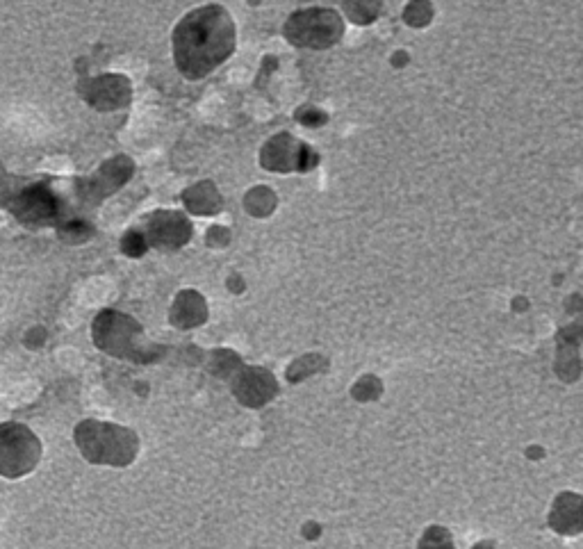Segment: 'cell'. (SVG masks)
<instances>
[{"instance_id": "cell-1", "label": "cell", "mask_w": 583, "mask_h": 549, "mask_svg": "<svg viewBox=\"0 0 583 549\" xmlns=\"http://www.w3.org/2000/svg\"><path fill=\"white\" fill-rule=\"evenodd\" d=\"M235 48V28L224 7L208 5L194 10L174 32V55L187 78H203L226 60Z\"/></svg>"}, {"instance_id": "cell-2", "label": "cell", "mask_w": 583, "mask_h": 549, "mask_svg": "<svg viewBox=\"0 0 583 549\" xmlns=\"http://www.w3.org/2000/svg\"><path fill=\"white\" fill-rule=\"evenodd\" d=\"M80 452L92 463L128 465L137 452V436L123 426L105 422H82L76 429Z\"/></svg>"}, {"instance_id": "cell-3", "label": "cell", "mask_w": 583, "mask_h": 549, "mask_svg": "<svg viewBox=\"0 0 583 549\" xmlns=\"http://www.w3.org/2000/svg\"><path fill=\"white\" fill-rule=\"evenodd\" d=\"M41 454L39 440L28 426L0 424V474L3 477H23L37 465Z\"/></svg>"}, {"instance_id": "cell-4", "label": "cell", "mask_w": 583, "mask_h": 549, "mask_svg": "<svg viewBox=\"0 0 583 549\" xmlns=\"http://www.w3.org/2000/svg\"><path fill=\"white\" fill-rule=\"evenodd\" d=\"M342 23L335 12L310 10L299 12L287 23V37L303 46H328L340 37Z\"/></svg>"}, {"instance_id": "cell-5", "label": "cell", "mask_w": 583, "mask_h": 549, "mask_svg": "<svg viewBox=\"0 0 583 549\" xmlns=\"http://www.w3.org/2000/svg\"><path fill=\"white\" fill-rule=\"evenodd\" d=\"M579 303L581 315L574 324L558 331V356H556V374L561 381H577L581 374L579 344L583 340V297H574Z\"/></svg>"}, {"instance_id": "cell-6", "label": "cell", "mask_w": 583, "mask_h": 549, "mask_svg": "<svg viewBox=\"0 0 583 549\" xmlns=\"http://www.w3.org/2000/svg\"><path fill=\"white\" fill-rule=\"evenodd\" d=\"M549 527L561 536H579L583 531V497L577 493H558L552 511H549Z\"/></svg>"}, {"instance_id": "cell-7", "label": "cell", "mask_w": 583, "mask_h": 549, "mask_svg": "<svg viewBox=\"0 0 583 549\" xmlns=\"http://www.w3.org/2000/svg\"><path fill=\"white\" fill-rule=\"evenodd\" d=\"M417 549H456L454 536L447 527H440V524H433L422 534Z\"/></svg>"}, {"instance_id": "cell-8", "label": "cell", "mask_w": 583, "mask_h": 549, "mask_svg": "<svg viewBox=\"0 0 583 549\" xmlns=\"http://www.w3.org/2000/svg\"><path fill=\"white\" fill-rule=\"evenodd\" d=\"M383 0H347L349 16L356 23H369L379 16Z\"/></svg>"}, {"instance_id": "cell-9", "label": "cell", "mask_w": 583, "mask_h": 549, "mask_svg": "<svg viewBox=\"0 0 583 549\" xmlns=\"http://www.w3.org/2000/svg\"><path fill=\"white\" fill-rule=\"evenodd\" d=\"M431 19H433V7L429 0H413V3L406 7V21L410 23V26L422 28Z\"/></svg>"}, {"instance_id": "cell-10", "label": "cell", "mask_w": 583, "mask_h": 549, "mask_svg": "<svg viewBox=\"0 0 583 549\" xmlns=\"http://www.w3.org/2000/svg\"><path fill=\"white\" fill-rule=\"evenodd\" d=\"M379 392H381V383L376 381L374 376H367V379H363L356 388H353V395H356L358 399H374V397H379Z\"/></svg>"}, {"instance_id": "cell-11", "label": "cell", "mask_w": 583, "mask_h": 549, "mask_svg": "<svg viewBox=\"0 0 583 549\" xmlns=\"http://www.w3.org/2000/svg\"><path fill=\"white\" fill-rule=\"evenodd\" d=\"M472 549H495V543H490V540H481V543H476Z\"/></svg>"}, {"instance_id": "cell-12", "label": "cell", "mask_w": 583, "mask_h": 549, "mask_svg": "<svg viewBox=\"0 0 583 549\" xmlns=\"http://www.w3.org/2000/svg\"><path fill=\"white\" fill-rule=\"evenodd\" d=\"M527 456H529V458H540V456H543V449H538V447H531L529 452H527Z\"/></svg>"}]
</instances>
